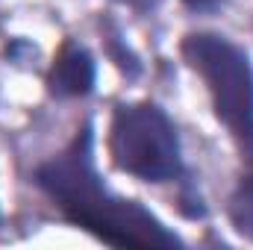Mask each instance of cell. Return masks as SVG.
Here are the masks:
<instances>
[{
    "label": "cell",
    "instance_id": "6da1fadb",
    "mask_svg": "<svg viewBox=\"0 0 253 250\" xmlns=\"http://www.w3.org/2000/svg\"><path fill=\"white\" fill-rule=\"evenodd\" d=\"M94 144V121L83 118L62 150L39 162L33 171L30 183L50 200L59 218L106 248H189V242L174 227H168L150 206L115 191L106 183L97 168Z\"/></svg>",
    "mask_w": 253,
    "mask_h": 250
},
{
    "label": "cell",
    "instance_id": "7a4b0ae2",
    "mask_svg": "<svg viewBox=\"0 0 253 250\" xmlns=\"http://www.w3.org/2000/svg\"><path fill=\"white\" fill-rule=\"evenodd\" d=\"M106 156L118 174H126L144 186H174L177 212L186 221L209 218V203L186 162L180 129L162 103H115L106 126Z\"/></svg>",
    "mask_w": 253,
    "mask_h": 250
},
{
    "label": "cell",
    "instance_id": "3957f363",
    "mask_svg": "<svg viewBox=\"0 0 253 250\" xmlns=\"http://www.w3.org/2000/svg\"><path fill=\"white\" fill-rule=\"evenodd\" d=\"M180 56L206 88L215 121L227 129L239 159L253 168V59L224 33L191 30L180 39Z\"/></svg>",
    "mask_w": 253,
    "mask_h": 250
},
{
    "label": "cell",
    "instance_id": "277c9868",
    "mask_svg": "<svg viewBox=\"0 0 253 250\" xmlns=\"http://www.w3.org/2000/svg\"><path fill=\"white\" fill-rule=\"evenodd\" d=\"M97 88V56L74 36H65L44 71L50 100H83Z\"/></svg>",
    "mask_w": 253,
    "mask_h": 250
},
{
    "label": "cell",
    "instance_id": "5b68a950",
    "mask_svg": "<svg viewBox=\"0 0 253 250\" xmlns=\"http://www.w3.org/2000/svg\"><path fill=\"white\" fill-rule=\"evenodd\" d=\"M227 221L236 236L253 245V168H248L227 197Z\"/></svg>",
    "mask_w": 253,
    "mask_h": 250
},
{
    "label": "cell",
    "instance_id": "8992f818",
    "mask_svg": "<svg viewBox=\"0 0 253 250\" xmlns=\"http://www.w3.org/2000/svg\"><path fill=\"white\" fill-rule=\"evenodd\" d=\"M100 30H103V50H106L109 62L115 65L126 80H138V77H141V71H144V65H141V59H138V53L126 44L121 27H118L112 18H103Z\"/></svg>",
    "mask_w": 253,
    "mask_h": 250
},
{
    "label": "cell",
    "instance_id": "52a82bcc",
    "mask_svg": "<svg viewBox=\"0 0 253 250\" xmlns=\"http://www.w3.org/2000/svg\"><path fill=\"white\" fill-rule=\"evenodd\" d=\"M39 53V47L33 44V42H27V39H9L6 42V47H3V56H6V62H27L30 56H36Z\"/></svg>",
    "mask_w": 253,
    "mask_h": 250
},
{
    "label": "cell",
    "instance_id": "ba28073f",
    "mask_svg": "<svg viewBox=\"0 0 253 250\" xmlns=\"http://www.w3.org/2000/svg\"><path fill=\"white\" fill-rule=\"evenodd\" d=\"M180 3L194 15H218L227 6V0H180Z\"/></svg>",
    "mask_w": 253,
    "mask_h": 250
},
{
    "label": "cell",
    "instance_id": "9c48e42d",
    "mask_svg": "<svg viewBox=\"0 0 253 250\" xmlns=\"http://www.w3.org/2000/svg\"><path fill=\"white\" fill-rule=\"evenodd\" d=\"M115 6H124L129 12H135V15H153L165 0H112Z\"/></svg>",
    "mask_w": 253,
    "mask_h": 250
},
{
    "label": "cell",
    "instance_id": "30bf717a",
    "mask_svg": "<svg viewBox=\"0 0 253 250\" xmlns=\"http://www.w3.org/2000/svg\"><path fill=\"white\" fill-rule=\"evenodd\" d=\"M0 224H3V209H0Z\"/></svg>",
    "mask_w": 253,
    "mask_h": 250
}]
</instances>
